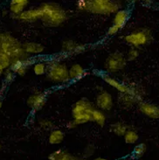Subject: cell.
<instances>
[{"label":"cell","mask_w":159,"mask_h":160,"mask_svg":"<svg viewBox=\"0 0 159 160\" xmlns=\"http://www.w3.org/2000/svg\"><path fill=\"white\" fill-rule=\"evenodd\" d=\"M128 130H129V126L122 122H116L109 125V130L113 134L118 137H123Z\"/></svg>","instance_id":"7402d4cb"},{"label":"cell","mask_w":159,"mask_h":160,"mask_svg":"<svg viewBox=\"0 0 159 160\" xmlns=\"http://www.w3.org/2000/svg\"><path fill=\"white\" fill-rule=\"evenodd\" d=\"M123 138H124L125 143L127 144H136L139 140V135H138L137 131L129 129L123 136Z\"/></svg>","instance_id":"cb8c5ba5"},{"label":"cell","mask_w":159,"mask_h":160,"mask_svg":"<svg viewBox=\"0 0 159 160\" xmlns=\"http://www.w3.org/2000/svg\"><path fill=\"white\" fill-rule=\"evenodd\" d=\"M138 160H143V159H141V158H140V159H138Z\"/></svg>","instance_id":"b9f144b4"},{"label":"cell","mask_w":159,"mask_h":160,"mask_svg":"<svg viewBox=\"0 0 159 160\" xmlns=\"http://www.w3.org/2000/svg\"><path fill=\"white\" fill-rule=\"evenodd\" d=\"M78 157L74 156L62 149L56 150L48 156L49 160H78Z\"/></svg>","instance_id":"ffe728a7"},{"label":"cell","mask_w":159,"mask_h":160,"mask_svg":"<svg viewBox=\"0 0 159 160\" xmlns=\"http://www.w3.org/2000/svg\"><path fill=\"white\" fill-rule=\"evenodd\" d=\"M96 108L102 111H110L114 106V100L110 93L107 91H101L95 99Z\"/></svg>","instance_id":"7c38bea8"},{"label":"cell","mask_w":159,"mask_h":160,"mask_svg":"<svg viewBox=\"0 0 159 160\" xmlns=\"http://www.w3.org/2000/svg\"><path fill=\"white\" fill-rule=\"evenodd\" d=\"M2 147H3V146H2V144H1V143H0V150H1V149H2Z\"/></svg>","instance_id":"60d3db41"},{"label":"cell","mask_w":159,"mask_h":160,"mask_svg":"<svg viewBox=\"0 0 159 160\" xmlns=\"http://www.w3.org/2000/svg\"><path fill=\"white\" fill-rule=\"evenodd\" d=\"M15 74H16L10 68L4 70L3 75H4V80L5 83L9 84V83H11V82H12L13 80H14V77H15Z\"/></svg>","instance_id":"4dcf8cb0"},{"label":"cell","mask_w":159,"mask_h":160,"mask_svg":"<svg viewBox=\"0 0 159 160\" xmlns=\"http://www.w3.org/2000/svg\"><path fill=\"white\" fill-rule=\"evenodd\" d=\"M92 122H95L100 127H104L107 122V117L104 111L98 108H95L92 112Z\"/></svg>","instance_id":"603a6c76"},{"label":"cell","mask_w":159,"mask_h":160,"mask_svg":"<svg viewBox=\"0 0 159 160\" xmlns=\"http://www.w3.org/2000/svg\"><path fill=\"white\" fill-rule=\"evenodd\" d=\"M124 40L129 46L139 48L151 44L153 40V34L149 28H139L126 35Z\"/></svg>","instance_id":"8992f818"},{"label":"cell","mask_w":159,"mask_h":160,"mask_svg":"<svg viewBox=\"0 0 159 160\" xmlns=\"http://www.w3.org/2000/svg\"><path fill=\"white\" fill-rule=\"evenodd\" d=\"M139 1H142V2H143V3H145L147 4H151V0H139Z\"/></svg>","instance_id":"d590c367"},{"label":"cell","mask_w":159,"mask_h":160,"mask_svg":"<svg viewBox=\"0 0 159 160\" xmlns=\"http://www.w3.org/2000/svg\"><path fill=\"white\" fill-rule=\"evenodd\" d=\"M0 51H1V48H0Z\"/></svg>","instance_id":"7bdbcfd3"},{"label":"cell","mask_w":159,"mask_h":160,"mask_svg":"<svg viewBox=\"0 0 159 160\" xmlns=\"http://www.w3.org/2000/svg\"><path fill=\"white\" fill-rule=\"evenodd\" d=\"M129 15L130 13L128 10H118L116 13L113 18V25L117 26L119 29H122L127 24V22L129 20Z\"/></svg>","instance_id":"2e32d148"},{"label":"cell","mask_w":159,"mask_h":160,"mask_svg":"<svg viewBox=\"0 0 159 160\" xmlns=\"http://www.w3.org/2000/svg\"><path fill=\"white\" fill-rule=\"evenodd\" d=\"M101 77L102 78L104 82H106L107 84H108L109 86H111L112 88H116V90L118 91L120 94H123V93H127L129 90L130 86H128L124 83H122L119 81H117L115 78H113L112 76H110L109 74H102Z\"/></svg>","instance_id":"9a60e30c"},{"label":"cell","mask_w":159,"mask_h":160,"mask_svg":"<svg viewBox=\"0 0 159 160\" xmlns=\"http://www.w3.org/2000/svg\"><path fill=\"white\" fill-rule=\"evenodd\" d=\"M33 73L38 76L44 75L47 73V62L45 61H38L36 63H33L32 67Z\"/></svg>","instance_id":"484cf974"},{"label":"cell","mask_w":159,"mask_h":160,"mask_svg":"<svg viewBox=\"0 0 159 160\" xmlns=\"http://www.w3.org/2000/svg\"><path fill=\"white\" fill-rule=\"evenodd\" d=\"M77 9L81 12L99 14V15H108L116 13L120 10V4L117 2L111 1L107 4H98L94 0H77Z\"/></svg>","instance_id":"3957f363"},{"label":"cell","mask_w":159,"mask_h":160,"mask_svg":"<svg viewBox=\"0 0 159 160\" xmlns=\"http://www.w3.org/2000/svg\"><path fill=\"white\" fill-rule=\"evenodd\" d=\"M94 1L98 4H107L109 2H111L112 0H94Z\"/></svg>","instance_id":"836d02e7"},{"label":"cell","mask_w":159,"mask_h":160,"mask_svg":"<svg viewBox=\"0 0 159 160\" xmlns=\"http://www.w3.org/2000/svg\"><path fill=\"white\" fill-rule=\"evenodd\" d=\"M4 70H5V68H4V67L1 65V64H0V77H1V76H2V75L4 74Z\"/></svg>","instance_id":"e575fe53"},{"label":"cell","mask_w":159,"mask_h":160,"mask_svg":"<svg viewBox=\"0 0 159 160\" xmlns=\"http://www.w3.org/2000/svg\"><path fill=\"white\" fill-rule=\"evenodd\" d=\"M126 65H127V59L124 56V54L119 51H116L111 52L107 57L104 63V68L107 73L115 74L124 69Z\"/></svg>","instance_id":"52a82bcc"},{"label":"cell","mask_w":159,"mask_h":160,"mask_svg":"<svg viewBox=\"0 0 159 160\" xmlns=\"http://www.w3.org/2000/svg\"><path fill=\"white\" fill-rule=\"evenodd\" d=\"M2 106H3V102L0 100V110H1V108H2Z\"/></svg>","instance_id":"f35d334b"},{"label":"cell","mask_w":159,"mask_h":160,"mask_svg":"<svg viewBox=\"0 0 159 160\" xmlns=\"http://www.w3.org/2000/svg\"><path fill=\"white\" fill-rule=\"evenodd\" d=\"M119 31H120V29H119L117 26H116L115 25H112V26L108 28V30H107V35H108V36H113V35L116 34Z\"/></svg>","instance_id":"1f68e13d"},{"label":"cell","mask_w":159,"mask_h":160,"mask_svg":"<svg viewBox=\"0 0 159 160\" xmlns=\"http://www.w3.org/2000/svg\"><path fill=\"white\" fill-rule=\"evenodd\" d=\"M32 64H33V61L31 59V57L26 59H12L10 68L17 75L25 76Z\"/></svg>","instance_id":"30bf717a"},{"label":"cell","mask_w":159,"mask_h":160,"mask_svg":"<svg viewBox=\"0 0 159 160\" xmlns=\"http://www.w3.org/2000/svg\"><path fill=\"white\" fill-rule=\"evenodd\" d=\"M0 48L12 59H26L29 57L23 48V43L9 32H0Z\"/></svg>","instance_id":"7a4b0ae2"},{"label":"cell","mask_w":159,"mask_h":160,"mask_svg":"<svg viewBox=\"0 0 159 160\" xmlns=\"http://www.w3.org/2000/svg\"><path fill=\"white\" fill-rule=\"evenodd\" d=\"M95 107L87 98L77 101L72 108V117L78 125L85 124L92 122V112Z\"/></svg>","instance_id":"5b68a950"},{"label":"cell","mask_w":159,"mask_h":160,"mask_svg":"<svg viewBox=\"0 0 159 160\" xmlns=\"http://www.w3.org/2000/svg\"><path fill=\"white\" fill-rule=\"evenodd\" d=\"M47 62V78L50 82L64 84L70 81L68 68L58 60H50Z\"/></svg>","instance_id":"277c9868"},{"label":"cell","mask_w":159,"mask_h":160,"mask_svg":"<svg viewBox=\"0 0 159 160\" xmlns=\"http://www.w3.org/2000/svg\"><path fill=\"white\" fill-rule=\"evenodd\" d=\"M39 125L41 129L45 130H52L54 129V124L47 119H41L39 122Z\"/></svg>","instance_id":"f546056e"},{"label":"cell","mask_w":159,"mask_h":160,"mask_svg":"<svg viewBox=\"0 0 159 160\" xmlns=\"http://www.w3.org/2000/svg\"><path fill=\"white\" fill-rule=\"evenodd\" d=\"M94 160H107V158H101V157H98V158H96Z\"/></svg>","instance_id":"74e56055"},{"label":"cell","mask_w":159,"mask_h":160,"mask_svg":"<svg viewBox=\"0 0 159 160\" xmlns=\"http://www.w3.org/2000/svg\"><path fill=\"white\" fill-rule=\"evenodd\" d=\"M61 50L67 55H72L82 52L85 50V46L73 41V39H66L62 42Z\"/></svg>","instance_id":"5bb4252c"},{"label":"cell","mask_w":159,"mask_h":160,"mask_svg":"<svg viewBox=\"0 0 159 160\" xmlns=\"http://www.w3.org/2000/svg\"><path fill=\"white\" fill-rule=\"evenodd\" d=\"M65 133L61 130L53 129L48 136V143L52 145H58L64 141Z\"/></svg>","instance_id":"44dd1931"},{"label":"cell","mask_w":159,"mask_h":160,"mask_svg":"<svg viewBox=\"0 0 159 160\" xmlns=\"http://www.w3.org/2000/svg\"><path fill=\"white\" fill-rule=\"evenodd\" d=\"M95 147L94 144L92 143H89L87 144L86 147L84 148L83 150V152H82V158H89L93 156L95 154Z\"/></svg>","instance_id":"f1b7e54d"},{"label":"cell","mask_w":159,"mask_h":160,"mask_svg":"<svg viewBox=\"0 0 159 160\" xmlns=\"http://www.w3.org/2000/svg\"><path fill=\"white\" fill-rule=\"evenodd\" d=\"M23 48L28 55H38L45 51V47L42 44L32 41L23 43Z\"/></svg>","instance_id":"e0dca14e"},{"label":"cell","mask_w":159,"mask_h":160,"mask_svg":"<svg viewBox=\"0 0 159 160\" xmlns=\"http://www.w3.org/2000/svg\"><path fill=\"white\" fill-rule=\"evenodd\" d=\"M142 91L140 90L137 86H130L127 93L120 94L121 103L127 108H131L135 104H137L142 101Z\"/></svg>","instance_id":"ba28073f"},{"label":"cell","mask_w":159,"mask_h":160,"mask_svg":"<svg viewBox=\"0 0 159 160\" xmlns=\"http://www.w3.org/2000/svg\"><path fill=\"white\" fill-rule=\"evenodd\" d=\"M47 103V95L42 92H36L28 96L26 104L33 113L41 110Z\"/></svg>","instance_id":"9c48e42d"},{"label":"cell","mask_w":159,"mask_h":160,"mask_svg":"<svg viewBox=\"0 0 159 160\" xmlns=\"http://www.w3.org/2000/svg\"><path fill=\"white\" fill-rule=\"evenodd\" d=\"M78 160H87V158H78Z\"/></svg>","instance_id":"ab89813d"},{"label":"cell","mask_w":159,"mask_h":160,"mask_svg":"<svg viewBox=\"0 0 159 160\" xmlns=\"http://www.w3.org/2000/svg\"><path fill=\"white\" fill-rule=\"evenodd\" d=\"M40 18H41V11L39 7H38V8L25 10L20 14L14 17V18L25 23H33L40 19Z\"/></svg>","instance_id":"4fadbf2b"},{"label":"cell","mask_w":159,"mask_h":160,"mask_svg":"<svg viewBox=\"0 0 159 160\" xmlns=\"http://www.w3.org/2000/svg\"><path fill=\"white\" fill-rule=\"evenodd\" d=\"M139 112L143 116L154 120H159V106L148 102H139L137 103Z\"/></svg>","instance_id":"8fae6325"},{"label":"cell","mask_w":159,"mask_h":160,"mask_svg":"<svg viewBox=\"0 0 159 160\" xmlns=\"http://www.w3.org/2000/svg\"><path fill=\"white\" fill-rule=\"evenodd\" d=\"M44 26L47 27H58L67 20L68 15L64 9L55 3H45L39 6Z\"/></svg>","instance_id":"6da1fadb"},{"label":"cell","mask_w":159,"mask_h":160,"mask_svg":"<svg viewBox=\"0 0 159 160\" xmlns=\"http://www.w3.org/2000/svg\"><path fill=\"white\" fill-rule=\"evenodd\" d=\"M78 126V124L74 122V120H70L67 122V124H66V127H67V129H68V130H73V129H75L76 127Z\"/></svg>","instance_id":"d6a6232c"},{"label":"cell","mask_w":159,"mask_h":160,"mask_svg":"<svg viewBox=\"0 0 159 160\" xmlns=\"http://www.w3.org/2000/svg\"><path fill=\"white\" fill-rule=\"evenodd\" d=\"M117 160H131L129 158H127V157H124V158H118Z\"/></svg>","instance_id":"8d00e7d4"},{"label":"cell","mask_w":159,"mask_h":160,"mask_svg":"<svg viewBox=\"0 0 159 160\" xmlns=\"http://www.w3.org/2000/svg\"><path fill=\"white\" fill-rule=\"evenodd\" d=\"M12 58L9 56L8 54H6L3 51H0V64L4 67V68H9L11 63H12Z\"/></svg>","instance_id":"4316f807"},{"label":"cell","mask_w":159,"mask_h":160,"mask_svg":"<svg viewBox=\"0 0 159 160\" xmlns=\"http://www.w3.org/2000/svg\"><path fill=\"white\" fill-rule=\"evenodd\" d=\"M146 152H147L146 143H137V144H136V146L134 147L132 155H133L134 158L140 159V158H142V157L144 156V154L146 153Z\"/></svg>","instance_id":"d4e9b609"},{"label":"cell","mask_w":159,"mask_h":160,"mask_svg":"<svg viewBox=\"0 0 159 160\" xmlns=\"http://www.w3.org/2000/svg\"><path fill=\"white\" fill-rule=\"evenodd\" d=\"M139 54H140L139 49L137 48H134V47H131V48L129 49V52L127 53V56H126L127 61H133L135 60H137L139 57Z\"/></svg>","instance_id":"83f0119b"},{"label":"cell","mask_w":159,"mask_h":160,"mask_svg":"<svg viewBox=\"0 0 159 160\" xmlns=\"http://www.w3.org/2000/svg\"><path fill=\"white\" fill-rule=\"evenodd\" d=\"M68 72L70 81L73 82L81 80L87 74V72L80 64H73L71 66L70 68H68Z\"/></svg>","instance_id":"ac0fdd59"},{"label":"cell","mask_w":159,"mask_h":160,"mask_svg":"<svg viewBox=\"0 0 159 160\" xmlns=\"http://www.w3.org/2000/svg\"><path fill=\"white\" fill-rule=\"evenodd\" d=\"M28 3L29 0H11L10 12L12 14V17H16L23 11H25Z\"/></svg>","instance_id":"d6986e66"}]
</instances>
